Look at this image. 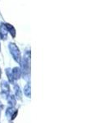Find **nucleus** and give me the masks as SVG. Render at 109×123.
I'll return each instance as SVG.
<instances>
[{
  "label": "nucleus",
  "instance_id": "obj_1",
  "mask_svg": "<svg viewBox=\"0 0 109 123\" xmlns=\"http://www.w3.org/2000/svg\"><path fill=\"white\" fill-rule=\"evenodd\" d=\"M9 49H10V52L12 53V54L13 55L14 58L16 60L19 61L20 60V57H21V53H20L19 49L17 48L14 43H10L9 44Z\"/></svg>",
  "mask_w": 109,
  "mask_h": 123
},
{
  "label": "nucleus",
  "instance_id": "obj_2",
  "mask_svg": "<svg viewBox=\"0 0 109 123\" xmlns=\"http://www.w3.org/2000/svg\"><path fill=\"white\" fill-rule=\"evenodd\" d=\"M7 27H6L4 24H1V25H0V35H1L2 39H7Z\"/></svg>",
  "mask_w": 109,
  "mask_h": 123
},
{
  "label": "nucleus",
  "instance_id": "obj_3",
  "mask_svg": "<svg viewBox=\"0 0 109 123\" xmlns=\"http://www.w3.org/2000/svg\"><path fill=\"white\" fill-rule=\"evenodd\" d=\"M6 27H7V31H9V32L11 33V35H12L13 37H15L16 35V30L14 27L12 26V25H10V24H6Z\"/></svg>",
  "mask_w": 109,
  "mask_h": 123
}]
</instances>
